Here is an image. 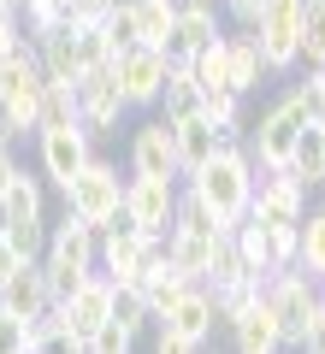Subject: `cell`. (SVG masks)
<instances>
[{
  "label": "cell",
  "mask_w": 325,
  "mask_h": 354,
  "mask_svg": "<svg viewBox=\"0 0 325 354\" xmlns=\"http://www.w3.org/2000/svg\"><path fill=\"white\" fill-rule=\"evenodd\" d=\"M71 124H77V88L71 83H48V88H42L36 130H71Z\"/></svg>",
  "instance_id": "30"
},
{
  "label": "cell",
  "mask_w": 325,
  "mask_h": 354,
  "mask_svg": "<svg viewBox=\"0 0 325 354\" xmlns=\"http://www.w3.org/2000/svg\"><path fill=\"white\" fill-rule=\"evenodd\" d=\"M296 53H301V65H325V0H301Z\"/></svg>",
  "instance_id": "29"
},
{
  "label": "cell",
  "mask_w": 325,
  "mask_h": 354,
  "mask_svg": "<svg viewBox=\"0 0 325 354\" xmlns=\"http://www.w3.org/2000/svg\"><path fill=\"white\" fill-rule=\"evenodd\" d=\"M148 242H160V236H142L137 225H107L95 236V272L100 278H113V283H137V272H142V254H148Z\"/></svg>",
  "instance_id": "14"
},
{
  "label": "cell",
  "mask_w": 325,
  "mask_h": 354,
  "mask_svg": "<svg viewBox=\"0 0 325 354\" xmlns=\"http://www.w3.org/2000/svg\"><path fill=\"white\" fill-rule=\"evenodd\" d=\"M83 354H137V337H130V330H118V325H100L95 337L83 342Z\"/></svg>",
  "instance_id": "37"
},
{
  "label": "cell",
  "mask_w": 325,
  "mask_h": 354,
  "mask_svg": "<svg viewBox=\"0 0 325 354\" xmlns=\"http://www.w3.org/2000/svg\"><path fill=\"white\" fill-rule=\"evenodd\" d=\"M30 48H36V65H42V77H48V83H77V77H83V59H77V36H71V18H65L60 30H48V36H36Z\"/></svg>",
  "instance_id": "21"
},
{
  "label": "cell",
  "mask_w": 325,
  "mask_h": 354,
  "mask_svg": "<svg viewBox=\"0 0 325 354\" xmlns=\"http://www.w3.org/2000/svg\"><path fill=\"white\" fill-rule=\"evenodd\" d=\"M71 36H77V59H83V71H95V65H113V41H107V24H89V18H71Z\"/></svg>",
  "instance_id": "33"
},
{
  "label": "cell",
  "mask_w": 325,
  "mask_h": 354,
  "mask_svg": "<svg viewBox=\"0 0 325 354\" xmlns=\"http://www.w3.org/2000/svg\"><path fill=\"white\" fill-rule=\"evenodd\" d=\"M290 88H296L308 124H325V65H301V77H296Z\"/></svg>",
  "instance_id": "34"
},
{
  "label": "cell",
  "mask_w": 325,
  "mask_h": 354,
  "mask_svg": "<svg viewBox=\"0 0 325 354\" xmlns=\"http://www.w3.org/2000/svg\"><path fill=\"white\" fill-rule=\"evenodd\" d=\"M36 160H42V177L65 195V183L95 160V142H89L83 124H71V130H36Z\"/></svg>",
  "instance_id": "13"
},
{
  "label": "cell",
  "mask_w": 325,
  "mask_h": 354,
  "mask_svg": "<svg viewBox=\"0 0 325 354\" xmlns=\"http://www.w3.org/2000/svg\"><path fill=\"white\" fill-rule=\"evenodd\" d=\"M118 0H71V18H89V24H107V12H113Z\"/></svg>",
  "instance_id": "41"
},
{
  "label": "cell",
  "mask_w": 325,
  "mask_h": 354,
  "mask_svg": "<svg viewBox=\"0 0 325 354\" xmlns=\"http://www.w3.org/2000/svg\"><path fill=\"white\" fill-rule=\"evenodd\" d=\"M261 301L272 307L278 330H284V348H296L301 330H308V313L319 307V290H313L308 278H301L296 266H284V272H272V278L261 283Z\"/></svg>",
  "instance_id": "9"
},
{
  "label": "cell",
  "mask_w": 325,
  "mask_h": 354,
  "mask_svg": "<svg viewBox=\"0 0 325 354\" xmlns=\"http://www.w3.org/2000/svg\"><path fill=\"white\" fill-rule=\"evenodd\" d=\"M296 24H301V0H266V6H261V18L249 24V36H254V48H261V59H266V71H272V77L301 71V53H296Z\"/></svg>",
  "instance_id": "6"
},
{
  "label": "cell",
  "mask_w": 325,
  "mask_h": 354,
  "mask_svg": "<svg viewBox=\"0 0 325 354\" xmlns=\"http://www.w3.org/2000/svg\"><path fill=\"white\" fill-rule=\"evenodd\" d=\"M160 118H195L201 113V83L189 77V65H172V77H166V88H160V106H154Z\"/></svg>",
  "instance_id": "27"
},
{
  "label": "cell",
  "mask_w": 325,
  "mask_h": 354,
  "mask_svg": "<svg viewBox=\"0 0 325 354\" xmlns=\"http://www.w3.org/2000/svg\"><path fill=\"white\" fill-rule=\"evenodd\" d=\"M301 130H308V113H301L296 88H284V95H278V101L261 113V124L243 136V148H249L254 171H284L290 153H296V136H301Z\"/></svg>",
  "instance_id": "3"
},
{
  "label": "cell",
  "mask_w": 325,
  "mask_h": 354,
  "mask_svg": "<svg viewBox=\"0 0 325 354\" xmlns=\"http://www.w3.org/2000/svg\"><path fill=\"white\" fill-rule=\"evenodd\" d=\"M160 330H172V337H184V342H195V348H207L213 342V330H219V307H213V295L201 290V283H189L184 295H177L172 307H166L160 319H154Z\"/></svg>",
  "instance_id": "16"
},
{
  "label": "cell",
  "mask_w": 325,
  "mask_h": 354,
  "mask_svg": "<svg viewBox=\"0 0 325 354\" xmlns=\"http://www.w3.org/2000/svg\"><path fill=\"white\" fill-rule=\"evenodd\" d=\"M296 354H325V295H319V307L308 313V330H301Z\"/></svg>",
  "instance_id": "39"
},
{
  "label": "cell",
  "mask_w": 325,
  "mask_h": 354,
  "mask_svg": "<svg viewBox=\"0 0 325 354\" xmlns=\"http://www.w3.org/2000/svg\"><path fill=\"white\" fill-rule=\"evenodd\" d=\"M308 183H296L290 171H254V201H249V218L254 225H278V230H301L308 218Z\"/></svg>",
  "instance_id": "7"
},
{
  "label": "cell",
  "mask_w": 325,
  "mask_h": 354,
  "mask_svg": "<svg viewBox=\"0 0 325 354\" xmlns=\"http://www.w3.org/2000/svg\"><path fill=\"white\" fill-rule=\"evenodd\" d=\"M172 142H177V171H184V177L201 171L213 153L225 148V142H219V130H213L201 113H195V118H177V124H172Z\"/></svg>",
  "instance_id": "24"
},
{
  "label": "cell",
  "mask_w": 325,
  "mask_h": 354,
  "mask_svg": "<svg viewBox=\"0 0 325 354\" xmlns=\"http://www.w3.org/2000/svg\"><path fill=\"white\" fill-rule=\"evenodd\" d=\"M296 272L325 295V201H308V218L296 236Z\"/></svg>",
  "instance_id": "23"
},
{
  "label": "cell",
  "mask_w": 325,
  "mask_h": 354,
  "mask_svg": "<svg viewBox=\"0 0 325 354\" xmlns=\"http://www.w3.org/2000/svg\"><path fill=\"white\" fill-rule=\"evenodd\" d=\"M225 12H219V0H177V24H172V41H166V59L172 65H189L207 41L225 36Z\"/></svg>",
  "instance_id": "12"
},
{
  "label": "cell",
  "mask_w": 325,
  "mask_h": 354,
  "mask_svg": "<svg viewBox=\"0 0 325 354\" xmlns=\"http://www.w3.org/2000/svg\"><path fill=\"white\" fill-rule=\"evenodd\" d=\"M266 83H272V71H266L254 36L249 30H225V88H237L243 101H249V95H261Z\"/></svg>",
  "instance_id": "17"
},
{
  "label": "cell",
  "mask_w": 325,
  "mask_h": 354,
  "mask_svg": "<svg viewBox=\"0 0 325 354\" xmlns=\"http://www.w3.org/2000/svg\"><path fill=\"white\" fill-rule=\"evenodd\" d=\"M0 354H30V319L0 307Z\"/></svg>",
  "instance_id": "38"
},
{
  "label": "cell",
  "mask_w": 325,
  "mask_h": 354,
  "mask_svg": "<svg viewBox=\"0 0 325 354\" xmlns=\"http://www.w3.org/2000/svg\"><path fill=\"white\" fill-rule=\"evenodd\" d=\"M30 354H83V342H77L71 330L60 325V313L48 307V313L30 325Z\"/></svg>",
  "instance_id": "32"
},
{
  "label": "cell",
  "mask_w": 325,
  "mask_h": 354,
  "mask_svg": "<svg viewBox=\"0 0 325 354\" xmlns=\"http://www.w3.org/2000/svg\"><path fill=\"white\" fill-rule=\"evenodd\" d=\"M189 77L201 83V95H207V88H225V36H219V41H207V48H201L195 59H189Z\"/></svg>",
  "instance_id": "35"
},
{
  "label": "cell",
  "mask_w": 325,
  "mask_h": 354,
  "mask_svg": "<svg viewBox=\"0 0 325 354\" xmlns=\"http://www.w3.org/2000/svg\"><path fill=\"white\" fill-rule=\"evenodd\" d=\"M0 65H6V53H0Z\"/></svg>",
  "instance_id": "46"
},
{
  "label": "cell",
  "mask_w": 325,
  "mask_h": 354,
  "mask_svg": "<svg viewBox=\"0 0 325 354\" xmlns=\"http://www.w3.org/2000/svg\"><path fill=\"white\" fill-rule=\"evenodd\" d=\"M12 266H18V248H12V236L0 230V283H6V272H12Z\"/></svg>",
  "instance_id": "44"
},
{
  "label": "cell",
  "mask_w": 325,
  "mask_h": 354,
  "mask_svg": "<svg viewBox=\"0 0 325 354\" xmlns=\"http://www.w3.org/2000/svg\"><path fill=\"white\" fill-rule=\"evenodd\" d=\"M172 230H184V236H207V242H213V236H231V230L219 225V218H213V213H207V207H201L189 189H177V213H172Z\"/></svg>",
  "instance_id": "31"
},
{
  "label": "cell",
  "mask_w": 325,
  "mask_h": 354,
  "mask_svg": "<svg viewBox=\"0 0 325 354\" xmlns=\"http://www.w3.org/2000/svg\"><path fill=\"white\" fill-rule=\"evenodd\" d=\"M154 354H201L195 342H184V337H172V330H160L154 325Z\"/></svg>",
  "instance_id": "42"
},
{
  "label": "cell",
  "mask_w": 325,
  "mask_h": 354,
  "mask_svg": "<svg viewBox=\"0 0 325 354\" xmlns=\"http://www.w3.org/2000/svg\"><path fill=\"white\" fill-rule=\"evenodd\" d=\"M113 77H118V95H125L130 113H154L166 77H172V59H166L160 48H125L113 59Z\"/></svg>",
  "instance_id": "8"
},
{
  "label": "cell",
  "mask_w": 325,
  "mask_h": 354,
  "mask_svg": "<svg viewBox=\"0 0 325 354\" xmlns=\"http://www.w3.org/2000/svg\"><path fill=\"white\" fill-rule=\"evenodd\" d=\"M18 171H24V165L12 160V148H0V195L12 189V177H18Z\"/></svg>",
  "instance_id": "43"
},
{
  "label": "cell",
  "mask_w": 325,
  "mask_h": 354,
  "mask_svg": "<svg viewBox=\"0 0 325 354\" xmlns=\"http://www.w3.org/2000/svg\"><path fill=\"white\" fill-rule=\"evenodd\" d=\"M65 213L83 218L89 230L118 225V218H125V171H118L107 153H95V160L65 183Z\"/></svg>",
  "instance_id": "2"
},
{
  "label": "cell",
  "mask_w": 325,
  "mask_h": 354,
  "mask_svg": "<svg viewBox=\"0 0 325 354\" xmlns=\"http://www.w3.org/2000/svg\"><path fill=\"white\" fill-rule=\"evenodd\" d=\"M0 307L18 313V319H30V325L53 307L48 301V278H42V260H18L12 272H6V283H0Z\"/></svg>",
  "instance_id": "18"
},
{
  "label": "cell",
  "mask_w": 325,
  "mask_h": 354,
  "mask_svg": "<svg viewBox=\"0 0 325 354\" xmlns=\"http://www.w3.org/2000/svg\"><path fill=\"white\" fill-rule=\"evenodd\" d=\"M296 183H308V189H325V124H308L296 136V153H290L284 165Z\"/></svg>",
  "instance_id": "26"
},
{
  "label": "cell",
  "mask_w": 325,
  "mask_h": 354,
  "mask_svg": "<svg viewBox=\"0 0 325 354\" xmlns=\"http://www.w3.org/2000/svg\"><path fill=\"white\" fill-rule=\"evenodd\" d=\"M130 177L184 183V171H177V142H172V118L148 113L142 124H130Z\"/></svg>",
  "instance_id": "10"
},
{
  "label": "cell",
  "mask_w": 325,
  "mask_h": 354,
  "mask_svg": "<svg viewBox=\"0 0 325 354\" xmlns=\"http://www.w3.org/2000/svg\"><path fill=\"white\" fill-rule=\"evenodd\" d=\"M12 6H18V12H24V6H30V0H12Z\"/></svg>",
  "instance_id": "45"
},
{
  "label": "cell",
  "mask_w": 325,
  "mask_h": 354,
  "mask_svg": "<svg viewBox=\"0 0 325 354\" xmlns=\"http://www.w3.org/2000/svg\"><path fill=\"white\" fill-rule=\"evenodd\" d=\"M225 325H231V354H284V330H278V319H272L266 301L243 307Z\"/></svg>",
  "instance_id": "19"
},
{
  "label": "cell",
  "mask_w": 325,
  "mask_h": 354,
  "mask_svg": "<svg viewBox=\"0 0 325 354\" xmlns=\"http://www.w3.org/2000/svg\"><path fill=\"white\" fill-rule=\"evenodd\" d=\"M42 88H48V77H42V65H36V48H30V41H18L12 59L0 65V113L18 124V136H24V130H36Z\"/></svg>",
  "instance_id": "5"
},
{
  "label": "cell",
  "mask_w": 325,
  "mask_h": 354,
  "mask_svg": "<svg viewBox=\"0 0 325 354\" xmlns=\"http://www.w3.org/2000/svg\"><path fill=\"white\" fill-rule=\"evenodd\" d=\"M261 6H266V0H219V12H225L231 30H249L254 18H261Z\"/></svg>",
  "instance_id": "40"
},
{
  "label": "cell",
  "mask_w": 325,
  "mask_h": 354,
  "mask_svg": "<svg viewBox=\"0 0 325 354\" xmlns=\"http://www.w3.org/2000/svg\"><path fill=\"white\" fill-rule=\"evenodd\" d=\"M53 313H60V325L71 330L77 342H89L100 325H113V283L100 278V272H89V278L77 283V295H71V301H60Z\"/></svg>",
  "instance_id": "15"
},
{
  "label": "cell",
  "mask_w": 325,
  "mask_h": 354,
  "mask_svg": "<svg viewBox=\"0 0 325 354\" xmlns=\"http://www.w3.org/2000/svg\"><path fill=\"white\" fill-rule=\"evenodd\" d=\"M107 41H113V53L142 48V41H137V18H130V6H125V0H118L113 12H107Z\"/></svg>",
  "instance_id": "36"
},
{
  "label": "cell",
  "mask_w": 325,
  "mask_h": 354,
  "mask_svg": "<svg viewBox=\"0 0 325 354\" xmlns=\"http://www.w3.org/2000/svg\"><path fill=\"white\" fill-rule=\"evenodd\" d=\"M172 213H177V183L125 171V225H137L142 236H166L172 230Z\"/></svg>",
  "instance_id": "11"
},
{
  "label": "cell",
  "mask_w": 325,
  "mask_h": 354,
  "mask_svg": "<svg viewBox=\"0 0 325 354\" xmlns=\"http://www.w3.org/2000/svg\"><path fill=\"white\" fill-rule=\"evenodd\" d=\"M184 189L195 195L225 230L243 225V218H249V201H254V160H249V148H243V142L237 148H219L201 171L184 177Z\"/></svg>",
  "instance_id": "1"
},
{
  "label": "cell",
  "mask_w": 325,
  "mask_h": 354,
  "mask_svg": "<svg viewBox=\"0 0 325 354\" xmlns=\"http://www.w3.org/2000/svg\"><path fill=\"white\" fill-rule=\"evenodd\" d=\"M107 283H113V278H107ZM113 325L130 330V337H148V330H154V307H148V295H142L137 283H113Z\"/></svg>",
  "instance_id": "28"
},
{
  "label": "cell",
  "mask_w": 325,
  "mask_h": 354,
  "mask_svg": "<svg viewBox=\"0 0 325 354\" xmlns=\"http://www.w3.org/2000/svg\"><path fill=\"white\" fill-rule=\"evenodd\" d=\"M125 6H130V18H137V41L166 53L172 24H177V0H125Z\"/></svg>",
  "instance_id": "25"
},
{
  "label": "cell",
  "mask_w": 325,
  "mask_h": 354,
  "mask_svg": "<svg viewBox=\"0 0 325 354\" xmlns=\"http://www.w3.org/2000/svg\"><path fill=\"white\" fill-rule=\"evenodd\" d=\"M95 236L100 230H89L83 218L65 213L60 225H48V254H42V260H60V266H71V272H95Z\"/></svg>",
  "instance_id": "20"
},
{
  "label": "cell",
  "mask_w": 325,
  "mask_h": 354,
  "mask_svg": "<svg viewBox=\"0 0 325 354\" xmlns=\"http://www.w3.org/2000/svg\"><path fill=\"white\" fill-rule=\"evenodd\" d=\"M231 242H237V260H243V272H249L254 283H266L272 272H284V260H278V248H272V236H266V225L243 218V225H231Z\"/></svg>",
  "instance_id": "22"
},
{
  "label": "cell",
  "mask_w": 325,
  "mask_h": 354,
  "mask_svg": "<svg viewBox=\"0 0 325 354\" xmlns=\"http://www.w3.org/2000/svg\"><path fill=\"white\" fill-rule=\"evenodd\" d=\"M71 88H77V124L89 130V142H107V136H118V130L130 124V106H125V95H118L113 65L83 71Z\"/></svg>",
  "instance_id": "4"
}]
</instances>
